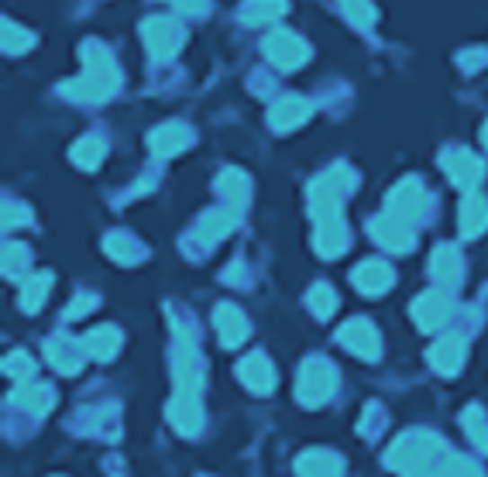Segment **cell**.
<instances>
[{
	"mask_svg": "<svg viewBox=\"0 0 488 477\" xmlns=\"http://www.w3.org/2000/svg\"><path fill=\"white\" fill-rule=\"evenodd\" d=\"M354 186L351 169L337 165L331 172H324L310 186V213L316 220V234H313V244L324 258H337L344 254L351 244V234L344 224V192Z\"/></svg>",
	"mask_w": 488,
	"mask_h": 477,
	"instance_id": "6da1fadb",
	"label": "cell"
},
{
	"mask_svg": "<svg viewBox=\"0 0 488 477\" xmlns=\"http://www.w3.org/2000/svg\"><path fill=\"white\" fill-rule=\"evenodd\" d=\"M200 388H203V367H200V350L186 337V330H176V399L169 405V420L182 437L200 433L203 409H200Z\"/></svg>",
	"mask_w": 488,
	"mask_h": 477,
	"instance_id": "7a4b0ae2",
	"label": "cell"
},
{
	"mask_svg": "<svg viewBox=\"0 0 488 477\" xmlns=\"http://www.w3.org/2000/svg\"><path fill=\"white\" fill-rule=\"evenodd\" d=\"M83 66H86L83 76L69 79L62 86V93L73 96V100H90V103H100V100L118 93L120 73L118 66H114V58L107 56V49L100 41H86L83 45Z\"/></svg>",
	"mask_w": 488,
	"mask_h": 477,
	"instance_id": "3957f363",
	"label": "cell"
},
{
	"mask_svg": "<svg viewBox=\"0 0 488 477\" xmlns=\"http://www.w3.org/2000/svg\"><path fill=\"white\" fill-rule=\"evenodd\" d=\"M437 457H448L444 454V443L433 437V433H406V437L395 439L389 454H386V464L403 471V474H413V471H423V467H433Z\"/></svg>",
	"mask_w": 488,
	"mask_h": 477,
	"instance_id": "277c9868",
	"label": "cell"
},
{
	"mask_svg": "<svg viewBox=\"0 0 488 477\" xmlns=\"http://www.w3.org/2000/svg\"><path fill=\"white\" fill-rule=\"evenodd\" d=\"M333 388H337V371H333L327 361H306L303 364V371H299V382H296V395L303 405H320V402H327L333 395Z\"/></svg>",
	"mask_w": 488,
	"mask_h": 477,
	"instance_id": "5b68a950",
	"label": "cell"
},
{
	"mask_svg": "<svg viewBox=\"0 0 488 477\" xmlns=\"http://www.w3.org/2000/svg\"><path fill=\"white\" fill-rule=\"evenodd\" d=\"M141 39H145V49L155 58H173L179 49H182V39H186V35H182V28H179L176 21L152 18V21H145Z\"/></svg>",
	"mask_w": 488,
	"mask_h": 477,
	"instance_id": "8992f818",
	"label": "cell"
},
{
	"mask_svg": "<svg viewBox=\"0 0 488 477\" xmlns=\"http://www.w3.org/2000/svg\"><path fill=\"white\" fill-rule=\"evenodd\" d=\"M337 340L348 347L351 354L365 358V361H378V354H382V340H378V330H375V326H371L368 320H348V323L341 326Z\"/></svg>",
	"mask_w": 488,
	"mask_h": 477,
	"instance_id": "52a82bcc",
	"label": "cell"
},
{
	"mask_svg": "<svg viewBox=\"0 0 488 477\" xmlns=\"http://www.w3.org/2000/svg\"><path fill=\"white\" fill-rule=\"evenodd\" d=\"M265 56L272 58L279 69H299L310 58V49L303 39H296L293 31H272L265 39Z\"/></svg>",
	"mask_w": 488,
	"mask_h": 477,
	"instance_id": "ba28073f",
	"label": "cell"
},
{
	"mask_svg": "<svg viewBox=\"0 0 488 477\" xmlns=\"http://www.w3.org/2000/svg\"><path fill=\"white\" fill-rule=\"evenodd\" d=\"M371 237L382 244V248L395 251V254H403V251L413 248V241H416V234H413V224L410 220H403V216H378V220H371Z\"/></svg>",
	"mask_w": 488,
	"mask_h": 477,
	"instance_id": "9c48e42d",
	"label": "cell"
},
{
	"mask_svg": "<svg viewBox=\"0 0 488 477\" xmlns=\"http://www.w3.org/2000/svg\"><path fill=\"white\" fill-rule=\"evenodd\" d=\"M440 162H444L450 182H454L457 190H475V186L482 182V175H485L482 158H478V155H471V152H465V148H454V152H448Z\"/></svg>",
	"mask_w": 488,
	"mask_h": 477,
	"instance_id": "30bf717a",
	"label": "cell"
},
{
	"mask_svg": "<svg viewBox=\"0 0 488 477\" xmlns=\"http://www.w3.org/2000/svg\"><path fill=\"white\" fill-rule=\"evenodd\" d=\"M448 316H450V299L444 288H430V292H423L413 303V320H416L420 330H437V326H444Z\"/></svg>",
	"mask_w": 488,
	"mask_h": 477,
	"instance_id": "8fae6325",
	"label": "cell"
},
{
	"mask_svg": "<svg viewBox=\"0 0 488 477\" xmlns=\"http://www.w3.org/2000/svg\"><path fill=\"white\" fill-rule=\"evenodd\" d=\"M351 282L358 292H365V296H382V292H389L392 282H395V275H392V268L386 261H378V258H371V261H361V265L351 271Z\"/></svg>",
	"mask_w": 488,
	"mask_h": 477,
	"instance_id": "7c38bea8",
	"label": "cell"
},
{
	"mask_svg": "<svg viewBox=\"0 0 488 477\" xmlns=\"http://www.w3.org/2000/svg\"><path fill=\"white\" fill-rule=\"evenodd\" d=\"M190 145H193V131H190L186 124H179V120L162 124V128H155L152 137H148V148H152V155H158V158H173V155H179L182 148H190Z\"/></svg>",
	"mask_w": 488,
	"mask_h": 477,
	"instance_id": "4fadbf2b",
	"label": "cell"
},
{
	"mask_svg": "<svg viewBox=\"0 0 488 477\" xmlns=\"http://www.w3.org/2000/svg\"><path fill=\"white\" fill-rule=\"evenodd\" d=\"M420 210H423V186H420V179H403L389 192V213L413 224L420 216Z\"/></svg>",
	"mask_w": 488,
	"mask_h": 477,
	"instance_id": "5bb4252c",
	"label": "cell"
},
{
	"mask_svg": "<svg viewBox=\"0 0 488 477\" xmlns=\"http://www.w3.org/2000/svg\"><path fill=\"white\" fill-rule=\"evenodd\" d=\"M45 358H49L52 367L62 371V375H76L79 367H83V358H86V347L69 340V337H52V340L45 344Z\"/></svg>",
	"mask_w": 488,
	"mask_h": 477,
	"instance_id": "9a60e30c",
	"label": "cell"
},
{
	"mask_svg": "<svg viewBox=\"0 0 488 477\" xmlns=\"http://www.w3.org/2000/svg\"><path fill=\"white\" fill-rule=\"evenodd\" d=\"M237 375H241V382L248 384L254 395H269V392L275 388V367L265 354H252V358H244L241 367H237Z\"/></svg>",
	"mask_w": 488,
	"mask_h": 477,
	"instance_id": "2e32d148",
	"label": "cell"
},
{
	"mask_svg": "<svg viewBox=\"0 0 488 477\" xmlns=\"http://www.w3.org/2000/svg\"><path fill=\"white\" fill-rule=\"evenodd\" d=\"M306 120H310V103L303 96H282L269 110V124L275 131H293V128L306 124Z\"/></svg>",
	"mask_w": 488,
	"mask_h": 477,
	"instance_id": "e0dca14e",
	"label": "cell"
},
{
	"mask_svg": "<svg viewBox=\"0 0 488 477\" xmlns=\"http://www.w3.org/2000/svg\"><path fill=\"white\" fill-rule=\"evenodd\" d=\"M214 326H217V333H220V344L224 347L244 344V337H248V320H244V313H241L237 305H217Z\"/></svg>",
	"mask_w": 488,
	"mask_h": 477,
	"instance_id": "ac0fdd59",
	"label": "cell"
},
{
	"mask_svg": "<svg viewBox=\"0 0 488 477\" xmlns=\"http://www.w3.org/2000/svg\"><path fill=\"white\" fill-rule=\"evenodd\" d=\"M237 227V210L231 207H220V210H210L203 220H200V227H196V237H200V244H217V241H224L231 230Z\"/></svg>",
	"mask_w": 488,
	"mask_h": 477,
	"instance_id": "d6986e66",
	"label": "cell"
},
{
	"mask_svg": "<svg viewBox=\"0 0 488 477\" xmlns=\"http://www.w3.org/2000/svg\"><path fill=\"white\" fill-rule=\"evenodd\" d=\"M430 364L440 371V375H457L461 364H465V340L457 333H450L444 340L430 347Z\"/></svg>",
	"mask_w": 488,
	"mask_h": 477,
	"instance_id": "ffe728a7",
	"label": "cell"
},
{
	"mask_svg": "<svg viewBox=\"0 0 488 477\" xmlns=\"http://www.w3.org/2000/svg\"><path fill=\"white\" fill-rule=\"evenodd\" d=\"M430 271H433V278L440 286L457 288L461 286V251L454 244H440L433 251V258H430Z\"/></svg>",
	"mask_w": 488,
	"mask_h": 477,
	"instance_id": "44dd1931",
	"label": "cell"
},
{
	"mask_svg": "<svg viewBox=\"0 0 488 477\" xmlns=\"http://www.w3.org/2000/svg\"><path fill=\"white\" fill-rule=\"evenodd\" d=\"M296 471L303 477H344V460L327 450H310L296 460Z\"/></svg>",
	"mask_w": 488,
	"mask_h": 477,
	"instance_id": "7402d4cb",
	"label": "cell"
},
{
	"mask_svg": "<svg viewBox=\"0 0 488 477\" xmlns=\"http://www.w3.org/2000/svg\"><path fill=\"white\" fill-rule=\"evenodd\" d=\"M217 192L224 196V203L231 207V210H244V203H248V196H252V182H248V175L237 172V169H227V172H220L217 179Z\"/></svg>",
	"mask_w": 488,
	"mask_h": 477,
	"instance_id": "603a6c76",
	"label": "cell"
},
{
	"mask_svg": "<svg viewBox=\"0 0 488 477\" xmlns=\"http://www.w3.org/2000/svg\"><path fill=\"white\" fill-rule=\"evenodd\" d=\"M14 405H21V409H28L31 416H41V412H49L52 409V402H56V395H52V388L49 384H31V382H21L18 388H14Z\"/></svg>",
	"mask_w": 488,
	"mask_h": 477,
	"instance_id": "cb8c5ba5",
	"label": "cell"
},
{
	"mask_svg": "<svg viewBox=\"0 0 488 477\" xmlns=\"http://www.w3.org/2000/svg\"><path fill=\"white\" fill-rule=\"evenodd\" d=\"M457 216H461V234H465V237H478V234L488 227V203L482 196L471 192V196L461 199V213H457Z\"/></svg>",
	"mask_w": 488,
	"mask_h": 477,
	"instance_id": "d4e9b609",
	"label": "cell"
},
{
	"mask_svg": "<svg viewBox=\"0 0 488 477\" xmlns=\"http://www.w3.org/2000/svg\"><path fill=\"white\" fill-rule=\"evenodd\" d=\"M83 347H86V354H90V358H97V361H111V358L120 350V333L114 330V326H97L93 333H86V337H83Z\"/></svg>",
	"mask_w": 488,
	"mask_h": 477,
	"instance_id": "484cf974",
	"label": "cell"
},
{
	"mask_svg": "<svg viewBox=\"0 0 488 477\" xmlns=\"http://www.w3.org/2000/svg\"><path fill=\"white\" fill-rule=\"evenodd\" d=\"M286 11H289L286 0H248V4L241 7V18L248 21V24H272V21H279Z\"/></svg>",
	"mask_w": 488,
	"mask_h": 477,
	"instance_id": "4316f807",
	"label": "cell"
},
{
	"mask_svg": "<svg viewBox=\"0 0 488 477\" xmlns=\"http://www.w3.org/2000/svg\"><path fill=\"white\" fill-rule=\"evenodd\" d=\"M103 244H107V254H111L114 261H120V265H135V261H141V258H145V248L138 244L131 234H124V230L111 234Z\"/></svg>",
	"mask_w": 488,
	"mask_h": 477,
	"instance_id": "83f0119b",
	"label": "cell"
},
{
	"mask_svg": "<svg viewBox=\"0 0 488 477\" xmlns=\"http://www.w3.org/2000/svg\"><path fill=\"white\" fill-rule=\"evenodd\" d=\"M49 288H52V275H49V271L31 275V278L24 282V292H21V305H24L28 313H39L45 296H49Z\"/></svg>",
	"mask_w": 488,
	"mask_h": 477,
	"instance_id": "f1b7e54d",
	"label": "cell"
},
{
	"mask_svg": "<svg viewBox=\"0 0 488 477\" xmlns=\"http://www.w3.org/2000/svg\"><path fill=\"white\" fill-rule=\"evenodd\" d=\"M103 155H107V145L100 137H79L76 145H73V162H76L79 169H97L100 162H103Z\"/></svg>",
	"mask_w": 488,
	"mask_h": 477,
	"instance_id": "f546056e",
	"label": "cell"
},
{
	"mask_svg": "<svg viewBox=\"0 0 488 477\" xmlns=\"http://www.w3.org/2000/svg\"><path fill=\"white\" fill-rule=\"evenodd\" d=\"M461 422H465V433H468V439L478 446V450H485L488 454V416L478 409V405H471V409H465V416H461Z\"/></svg>",
	"mask_w": 488,
	"mask_h": 477,
	"instance_id": "4dcf8cb0",
	"label": "cell"
},
{
	"mask_svg": "<svg viewBox=\"0 0 488 477\" xmlns=\"http://www.w3.org/2000/svg\"><path fill=\"white\" fill-rule=\"evenodd\" d=\"M28 271H31V254H28V248H24V244H7V248H4V275L18 282Z\"/></svg>",
	"mask_w": 488,
	"mask_h": 477,
	"instance_id": "1f68e13d",
	"label": "cell"
},
{
	"mask_svg": "<svg viewBox=\"0 0 488 477\" xmlns=\"http://www.w3.org/2000/svg\"><path fill=\"white\" fill-rule=\"evenodd\" d=\"M0 39H4V52H7V56H21L24 49L35 45V35L24 31V28L14 24V21H4V35H0Z\"/></svg>",
	"mask_w": 488,
	"mask_h": 477,
	"instance_id": "d6a6232c",
	"label": "cell"
},
{
	"mask_svg": "<svg viewBox=\"0 0 488 477\" xmlns=\"http://www.w3.org/2000/svg\"><path fill=\"white\" fill-rule=\"evenodd\" d=\"M306 303H310V309L316 313V316H320V320H327L333 309H337V292H333L331 286H324V282H320V286L310 288Z\"/></svg>",
	"mask_w": 488,
	"mask_h": 477,
	"instance_id": "836d02e7",
	"label": "cell"
},
{
	"mask_svg": "<svg viewBox=\"0 0 488 477\" xmlns=\"http://www.w3.org/2000/svg\"><path fill=\"white\" fill-rule=\"evenodd\" d=\"M341 11H344L348 21L358 24V28H371V24H375V7H371V0H341Z\"/></svg>",
	"mask_w": 488,
	"mask_h": 477,
	"instance_id": "e575fe53",
	"label": "cell"
},
{
	"mask_svg": "<svg viewBox=\"0 0 488 477\" xmlns=\"http://www.w3.org/2000/svg\"><path fill=\"white\" fill-rule=\"evenodd\" d=\"M4 371H7L11 378H18V382H31V375H35V361H31L24 350H14V354L4 361Z\"/></svg>",
	"mask_w": 488,
	"mask_h": 477,
	"instance_id": "d590c367",
	"label": "cell"
},
{
	"mask_svg": "<svg viewBox=\"0 0 488 477\" xmlns=\"http://www.w3.org/2000/svg\"><path fill=\"white\" fill-rule=\"evenodd\" d=\"M440 477H482V471H478L468 457L448 454V457H444V464H440Z\"/></svg>",
	"mask_w": 488,
	"mask_h": 477,
	"instance_id": "8d00e7d4",
	"label": "cell"
},
{
	"mask_svg": "<svg viewBox=\"0 0 488 477\" xmlns=\"http://www.w3.org/2000/svg\"><path fill=\"white\" fill-rule=\"evenodd\" d=\"M28 220H31V210H24L21 203H7L4 207V227H21Z\"/></svg>",
	"mask_w": 488,
	"mask_h": 477,
	"instance_id": "74e56055",
	"label": "cell"
},
{
	"mask_svg": "<svg viewBox=\"0 0 488 477\" xmlns=\"http://www.w3.org/2000/svg\"><path fill=\"white\" fill-rule=\"evenodd\" d=\"M90 309H93V296H79L76 303L66 309V316H69V320H79V316L90 313Z\"/></svg>",
	"mask_w": 488,
	"mask_h": 477,
	"instance_id": "f35d334b",
	"label": "cell"
},
{
	"mask_svg": "<svg viewBox=\"0 0 488 477\" xmlns=\"http://www.w3.org/2000/svg\"><path fill=\"white\" fill-rule=\"evenodd\" d=\"M176 4V11L182 14H203L207 11V0H173Z\"/></svg>",
	"mask_w": 488,
	"mask_h": 477,
	"instance_id": "ab89813d",
	"label": "cell"
},
{
	"mask_svg": "<svg viewBox=\"0 0 488 477\" xmlns=\"http://www.w3.org/2000/svg\"><path fill=\"white\" fill-rule=\"evenodd\" d=\"M482 141H485V148H488V124H485V131H482Z\"/></svg>",
	"mask_w": 488,
	"mask_h": 477,
	"instance_id": "60d3db41",
	"label": "cell"
}]
</instances>
